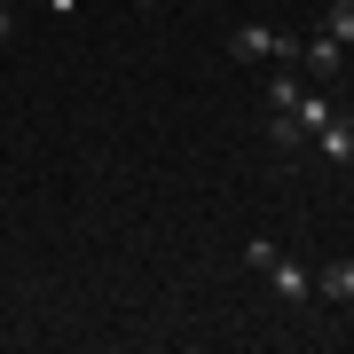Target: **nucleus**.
<instances>
[{
    "instance_id": "nucleus-1",
    "label": "nucleus",
    "mask_w": 354,
    "mask_h": 354,
    "mask_svg": "<svg viewBox=\"0 0 354 354\" xmlns=\"http://www.w3.org/2000/svg\"><path fill=\"white\" fill-rule=\"evenodd\" d=\"M260 276L276 283V299H283V307H307V299H315V276H307V260H291V252H276Z\"/></svg>"
},
{
    "instance_id": "nucleus-2",
    "label": "nucleus",
    "mask_w": 354,
    "mask_h": 354,
    "mask_svg": "<svg viewBox=\"0 0 354 354\" xmlns=\"http://www.w3.org/2000/svg\"><path fill=\"white\" fill-rule=\"evenodd\" d=\"M299 71H315V79H339V71H346V39H330V32L315 24V32L299 39Z\"/></svg>"
},
{
    "instance_id": "nucleus-3",
    "label": "nucleus",
    "mask_w": 354,
    "mask_h": 354,
    "mask_svg": "<svg viewBox=\"0 0 354 354\" xmlns=\"http://www.w3.org/2000/svg\"><path fill=\"white\" fill-rule=\"evenodd\" d=\"M315 150L330 158V165H354V111H330L323 127H315Z\"/></svg>"
},
{
    "instance_id": "nucleus-4",
    "label": "nucleus",
    "mask_w": 354,
    "mask_h": 354,
    "mask_svg": "<svg viewBox=\"0 0 354 354\" xmlns=\"http://www.w3.org/2000/svg\"><path fill=\"white\" fill-rule=\"evenodd\" d=\"M315 291H323V299H354V260H330V268H315Z\"/></svg>"
},
{
    "instance_id": "nucleus-5",
    "label": "nucleus",
    "mask_w": 354,
    "mask_h": 354,
    "mask_svg": "<svg viewBox=\"0 0 354 354\" xmlns=\"http://www.w3.org/2000/svg\"><path fill=\"white\" fill-rule=\"evenodd\" d=\"M323 32H330V39H346V48H354V0H330V8H323Z\"/></svg>"
},
{
    "instance_id": "nucleus-6",
    "label": "nucleus",
    "mask_w": 354,
    "mask_h": 354,
    "mask_svg": "<svg viewBox=\"0 0 354 354\" xmlns=\"http://www.w3.org/2000/svg\"><path fill=\"white\" fill-rule=\"evenodd\" d=\"M291 95H299V71H276V79H268V102H276V111H283Z\"/></svg>"
},
{
    "instance_id": "nucleus-7",
    "label": "nucleus",
    "mask_w": 354,
    "mask_h": 354,
    "mask_svg": "<svg viewBox=\"0 0 354 354\" xmlns=\"http://www.w3.org/2000/svg\"><path fill=\"white\" fill-rule=\"evenodd\" d=\"M8 39H16V16H8V0H0V48H8Z\"/></svg>"
},
{
    "instance_id": "nucleus-8",
    "label": "nucleus",
    "mask_w": 354,
    "mask_h": 354,
    "mask_svg": "<svg viewBox=\"0 0 354 354\" xmlns=\"http://www.w3.org/2000/svg\"><path fill=\"white\" fill-rule=\"evenodd\" d=\"M71 8H79V0H48V16H71Z\"/></svg>"
},
{
    "instance_id": "nucleus-9",
    "label": "nucleus",
    "mask_w": 354,
    "mask_h": 354,
    "mask_svg": "<svg viewBox=\"0 0 354 354\" xmlns=\"http://www.w3.org/2000/svg\"><path fill=\"white\" fill-rule=\"evenodd\" d=\"M134 8H165V0H134Z\"/></svg>"
}]
</instances>
